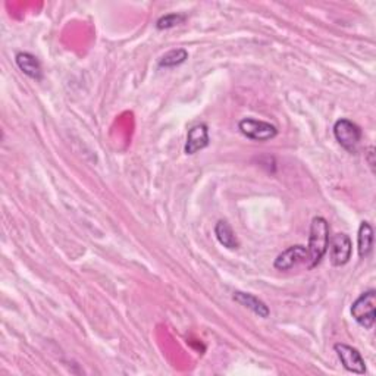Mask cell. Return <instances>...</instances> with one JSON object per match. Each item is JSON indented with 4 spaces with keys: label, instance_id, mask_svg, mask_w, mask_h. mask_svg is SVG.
<instances>
[{
    "label": "cell",
    "instance_id": "obj_14",
    "mask_svg": "<svg viewBox=\"0 0 376 376\" xmlns=\"http://www.w3.org/2000/svg\"><path fill=\"white\" fill-rule=\"evenodd\" d=\"M184 21H186V15L169 14V15L159 18L156 22V27H157V30H169V28H174V27L182 24Z\"/></svg>",
    "mask_w": 376,
    "mask_h": 376
},
{
    "label": "cell",
    "instance_id": "obj_10",
    "mask_svg": "<svg viewBox=\"0 0 376 376\" xmlns=\"http://www.w3.org/2000/svg\"><path fill=\"white\" fill-rule=\"evenodd\" d=\"M232 297L238 304L247 307V309H250L253 313H256L259 317H269V315H270L269 307L260 299H257L256 295L250 294V293L235 291Z\"/></svg>",
    "mask_w": 376,
    "mask_h": 376
},
{
    "label": "cell",
    "instance_id": "obj_5",
    "mask_svg": "<svg viewBox=\"0 0 376 376\" xmlns=\"http://www.w3.org/2000/svg\"><path fill=\"white\" fill-rule=\"evenodd\" d=\"M329 259H331V264L334 266H344L347 265L351 259L353 252V243L351 238L344 234L338 232L329 238Z\"/></svg>",
    "mask_w": 376,
    "mask_h": 376
},
{
    "label": "cell",
    "instance_id": "obj_8",
    "mask_svg": "<svg viewBox=\"0 0 376 376\" xmlns=\"http://www.w3.org/2000/svg\"><path fill=\"white\" fill-rule=\"evenodd\" d=\"M209 130L206 123H199L188 130L187 143H186V153L196 155L197 152L206 149L209 146Z\"/></svg>",
    "mask_w": 376,
    "mask_h": 376
},
{
    "label": "cell",
    "instance_id": "obj_11",
    "mask_svg": "<svg viewBox=\"0 0 376 376\" xmlns=\"http://www.w3.org/2000/svg\"><path fill=\"white\" fill-rule=\"evenodd\" d=\"M373 247V228L369 222H362L357 235V252L360 259H366Z\"/></svg>",
    "mask_w": 376,
    "mask_h": 376
},
{
    "label": "cell",
    "instance_id": "obj_1",
    "mask_svg": "<svg viewBox=\"0 0 376 376\" xmlns=\"http://www.w3.org/2000/svg\"><path fill=\"white\" fill-rule=\"evenodd\" d=\"M329 224L322 216H315L310 224L309 244H307V253H309V269H313L321 264V260L328 252L329 244Z\"/></svg>",
    "mask_w": 376,
    "mask_h": 376
},
{
    "label": "cell",
    "instance_id": "obj_6",
    "mask_svg": "<svg viewBox=\"0 0 376 376\" xmlns=\"http://www.w3.org/2000/svg\"><path fill=\"white\" fill-rule=\"evenodd\" d=\"M334 350L338 355L341 363H343L346 370L356 375L366 373V363H364L360 351L357 348L343 344V343H338L334 346Z\"/></svg>",
    "mask_w": 376,
    "mask_h": 376
},
{
    "label": "cell",
    "instance_id": "obj_13",
    "mask_svg": "<svg viewBox=\"0 0 376 376\" xmlns=\"http://www.w3.org/2000/svg\"><path fill=\"white\" fill-rule=\"evenodd\" d=\"M188 59V52L186 49H174L165 53L157 65L161 68H174L181 63H184Z\"/></svg>",
    "mask_w": 376,
    "mask_h": 376
},
{
    "label": "cell",
    "instance_id": "obj_4",
    "mask_svg": "<svg viewBox=\"0 0 376 376\" xmlns=\"http://www.w3.org/2000/svg\"><path fill=\"white\" fill-rule=\"evenodd\" d=\"M238 128L246 135L247 139L253 141H269L275 139L278 130L275 125L265 121H259L253 118H244L238 123Z\"/></svg>",
    "mask_w": 376,
    "mask_h": 376
},
{
    "label": "cell",
    "instance_id": "obj_7",
    "mask_svg": "<svg viewBox=\"0 0 376 376\" xmlns=\"http://www.w3.org/2000/svg\"><path fill=\"white\" fill-rule=\"evenodd\" d=\"M309 260V253H307V247L304 246H291L287 250H284L281 255L273 261V266L278 270H290L294 266L300 264H306Z\"/></svg>",
    "mask_w": 376,
    "mask_h": 376
},
{
    "label": "cell",
    "instance_id": "obj_3",
    "mask_svg": "<svg viewBox=\"0 0 376 376\" xmlns=\"http://www.w3.org/2000/svg\"><path fill=\"white\" fill-rule=\"evenodd\" d=\"M334 135H335V140L343 146L346 150H348L350 153H355L362 140V130L355 122L343 118L335 122Z\"/></svg>",
    "mask_w": 376,
    "mask_h": 376
},
{
    "label": "cell",
    "instance_id": "obj_12",
    "mask_svg": "<svg viewBox=\"0 0 376 376\" xmlns=\"http://www.w3.org/2000/svg\"><path fill=\"white\" fill-rule=\"evenodd\" d=\"M215 235L218 238V241L230 250L238 248V240L235 237V232L232 231L231 225L226 221H219L215 225Z\"/></svg>",
    "mask_w": 376,
    "mask_h": 376
},
{
    "label": "cell",
    "instance_id": "obj_9",
    "mask_svg": "<svg viewBox=\"0 0 376 376\" xmlns=\"http://www.w3.org/2000/svg\"><path fill=\"white\" fill-rule=\"evenodd\" d=\"M15 62H17L19 70L24 72L27 77L40 81L41 77H43V70H41V65L36 56L31 55V53L21 52L15 56Z\"/></svg>",
    "mask_w": 376,
    "mask_h": 376
},
{
    "label": "cell",
    "instance_id": "obj_2",
    "mask_svg": "<svg viewBox=\"0 0 376 376\" xmlns=\"http://www.w3.org/2000/svg\"><path fill=\"white\" fill-rule=\"evenodd\" d=\"M376 293L369 290L360 294V297L351 304V316L355 321L366 329H370L375 325L376 317Z\"/></svg>",
    "mask_w": 376,
    "mask_h": 376
}]
</instances>
